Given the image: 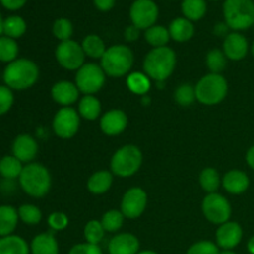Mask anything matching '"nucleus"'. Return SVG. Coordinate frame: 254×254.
Masks as SVG:
<instances>
[{
  "label": "nucleus",
  "mask_w": 254,
  "mask_h": 254,
  "mask_svg": "<svg viewBox=\"0 0 254 254\" xmlns=\"http://www.w3.org/2000/svg\"><path fill=\"white\" fill-rule=\"evenodd\" d=\"M251 50H252V55L254 56V41H253V44H252V47H251Z\"/></svg>",
  "instance_id": "6e6d98bb"
},
{
  "label": "nucleus",
  "mask_w": 254,
  "mask_h": 254,
  "mask_svg": "<svg viewBox=\"0 0 254 254\" xmlns=\"http://www.w3.org/2000/svg\"><path fill=\"white\" fill-rule=\"evenodd\" d=\"M14 104V93L7 86H0V116L7 113Z\"/></svg>",
  "instance_id": "79ce46f5"
},
{
  "label": "nucleus",
  "mask_w": 254,
  "mask_h": 254,
  "mask_svg": "<svg viewBox=\"0 0 254 254\" xmlns=\"http://www.w3.org/2000/svg\"><path fill=\"white\" fill-rule=\"evenodd\" d=\"M24 169L21 161L14 155H5L0 159V175L6 180H14L19 179L21 175V171Z\"/></svg>",
  "instance_id": "c756f323"
},
{
  "label": "nucleus",
  "mask_w": 254,
  "mask_h": 254,
  "mask_svg": "<svg viewBox=\"0 0 254 254\" xmlns=\"http://www.w3.org/2000/svg\"><path fill=\"white\" fill-rule=\"evenodd\" d=\"M52 34L57 40H60V42L71 40L72 35H73V25L66 17H60L54 21Z\"/></svg>",
  "instance_id": "ea45409f"
},
{
  "label": "nucleus",
  "mask_w": 254,
  "mask_h": 254,
  "mask_svg": "<svg viewBox=\"0 0 254 254\" xmlns=\"http://www.w3.org/2000/svg\"><path fill=\"white\" fill-rule=\"evenodd\" d=\"M68 217L64 212H52L47 218L50 228L52 231H64L68 226Z\"/></svg>",
  "instance_id": "37998d69"
},
{
  "label": "nucleus",
  "mask_w": 254,
  "mask_h": 254,
  "mask_svg": "<svg viewBox=\"0 0 254 254\" xmlns=\"http://www.w3.org/2000/svg\"><path fill=\"white\" fill-rule=\"evenodd\" d=\"M19 55V45L16 40L2 35L0 37V61L5 64L15 61Z\"/></svg>",
  "instance_id": "72a5a7b5"
},
{
  "label": "nucleus",
  "mask_w": 254,
  "mask_h": 254,
  "mask_svg": "<svg viewBox=\"0 0 254 254\" xmlns=\"http://www.w3.org/2000/svg\"><path fill=\"white\" fill-rule=\"evenodd\" d=\"M247 250L251 254H254V236H252V237L250 238V241H248Z\"/></svg>",
  "instance_id": "3c124183"
},
{
  "label": "nucleus",
  "mask_w": 254,
  "mask_h": 254,
  "mask_svg": "<svg viewBox=\"0 0 254 254\" xmlns=\"http://www.w3.org/2000/svg\"><path fill=\"white\" fill-rule=\"evenodd\" d=\"M134 64L133 51L126 45H113L108 47L101 59V67L109 77L119 78L130 72Z\"/></svg>",
  "instance_id": "20e7f679"
},
{
  "label": "nucleus",
  "mask_w": 254,
  "mask_h": 254,
  "mask_svg": "<svg viewBox=\"0 0 254 254\" xmlns=\"http://www.w3.org/2000/svg\"><path fill=\"white\" fill-rule=\"evenodd\" d=\"M181 11L184 17L190 21H198L207 12V2L206 0H183Z\"/></svg>",
  "instance_id": "bb28decb"
},
{
  "label": "nucleus",
  "mask_w": 254,
  "mask_h": 254,
  "mask_svg": "<svg viewBox=\"0 0 254 254\" xmlns=\"http://www.w3.org/2000/svg\"><path fill=\"white\" fill-rule=\"evenodd\" d=\"M212 1H217V0H212Z\"/></svg>",
  "instance_id": "4d7b16f0"
},
{
  "label": "nucleus",
  "mask_w": 254,
  "mask_h": 254,
  "mask_svg": "<svg viewBox=\"0 0 254 254\" xmlns=\"http://www.w3.org/2000/svg\"><path fill=\"white\" fill-rule=\"evenodd\" d=\"M169 34L170 37L176 42H188L195 35V26L192 21L186 17H175L169 25Z\"/></svg>",
  "instance_id": "412c9836"
},
{
  "label": "nucleus",
  "mask_w": 254,
  "mask_h": 254,
  "mask_svg": "<svg viewBox=\"0 0 254 254\" xmlns=\"http://www.w3.org/2000/svg\"><path fill=\"white\" fill-rule=\"evenodd\" d=\"M242 237L243 230L240 223L228 221L216 231V245L222 250H233L240 245Z\"/></svg>",
  "instance_id": "4468645a"
},
{
  "label": "nucleus",
  "mask_w": 254,
  "mask_h": 254,
  "mask_svg": "<svg viewBox=\"0 0 254 254\" xmlns=\"http://www.w3.org/2000/svg\"><path fill=\"white\" fill-rule=\"evenodd\" d=\"M102 112V104L94 96H83L79 99L78 113L86 121H96Z\"/></svg>",
  "instance_id": "a878e982"
},
{
  "label": "nucleus",
  "mask_w": 254,
  "mask_h": 254,
  "mask_svg": "<svg viewBox=\"0 0 254 254\" xmlns=\"http://www.w3.org/2000/svg\"><path fill=\"white\" fill-rule=\"evenodd\" d=\"M113 184V174L108 170H99L92 174L91 178L87 181V189L93 195H103Z\"/></svg>",
  "instance_id": "5701e85b"
},
{
  "label": "nucleus",
  "mask_w": 254,
  "mask_h": 254,
  "mask_svg": "<svg viewBox=\"0 0 254 254\" xmlns=\"http://www.w3.org/2000/svg\"><path fill=\"white\" fill-rule=\"evenodd\" d=\"M26 21L19 15H12L4 20V36L19 39L26 32Z\"/></svg>",
  "instance_id": "473e14b6"
},
{
  "label": "nucleus",
  "mask_w": 254,
  "mask_h": 254,
  "mask_svg": "<svg viewBox=\"0 0 254 254\" xmlns=\"http://www.w3.org/2000/svg\"><path fill=\"white\" fill-rule=\"evenodd\" d=\"M27 0H0L2 6L7 10H11V11H15V10H19L26 4Z\"/></svg>",
  "instance_id": "49530a36"
},
{
  "label": "nucleus",
  "mask_w": 254,
  "mask_h": 254,
  "mask_svg": "<svg viewBox=\"0 0 254 254\" xmlns=\"http://www.w3.org/2000/svg\"><path fill=\"white\" fill-rule=\"evenodd\" d=\"M31 254H59V243L52 232H44L35 236L30 245Z\"/></svg>",
  "instance_id": "4be33fe9"
},
{
  "label": "nucleus",
  "mask_w": 254,
  "mask_h": 254,
  "mask_svg": "<svg viewBox=\"0 0 254 254\" xmlns=\"http://www.w3.org/2000/svg\"><path fill=\"white\" fill-rule=\"evenodd\" d=\"M220 254H237L233 250H222L220 251Z\"/></svg>",
  "instance_id": "864d4df0"
},
{
  "label": "nucleus",
  "mask_w": 254,
  "mask_h": 254,
  "mask_svg": "<svg viewBox=\"0 0 254 254\" xmlns=\"http://www.w3.org/2000/svg\"><path fill=\"white\" fill-rule=\"evenodd\" d=\"M196 101L205 106H216L227 97L228 83L222 74H205L195 86Z\"/></svg>",
  "instance_id": "423d86ee"
},
{
  "label": "nucleus",
  "mask_w": 254,
  "mask_h": 254,
  "mask_svg": "<svg viewBox=\"0 0 254 254\" xmlns=\"http://www.w3.org/2000/svg\"><path fill=\"white\" fill-rule=\"evenodd\" d=\"M200 185L203 191L207 193H215L217 192L218 188L222 184V180L220 178V174L216 169L213 168H205L200 174Z\"/></svg>",
  "instance_id": "7c9ffc66"
},
{
  "label": "nucleus",
  "mask_w": 254,
  "mask_h": 254,
  "mask_svg": "<svg viewBox=\"0 0 254 254\" xmlns=\"http://www.w3.org/2000/svg\"><path fill=\"white\" fill-rule=\"evenodd\" d=\"M139 35H140V30L136 26H134L133 24L129 25L124 30V39L128 42H134L139 39Z\"/></svg>",
  "instance_id": "a18cd8bd"
},
{
  "label": "nucleus",
  "mask_w": 254,
  "mask_h": 254,
  "mask_svg": "<svg viewBox=\"0 0 254 254\" xmlns=\"http://www.w3.org/2000/svg\"><path fill=\"white\" fill-rule=\"evenodd\" d=\"M138 254H158V253L154 252V251H141V252H139Z\"/></svg>",
  "instance_id": "5fc2aeb1"
},
{
  "label": "nucleus",
  "mask_w": 254,
  "mask_h": 254,
  "mask_svg": "<svg viewBox=\"0 0 254 254\" xmlns=\"http://www.w3.org/2000/svg\"><path fill=\"white\" fill-rule=\"evenodd\" d=\"M227 64V57L223 54L222 50L212 49L206 55V66L210 69V73H218L226 68Z\"/></svg>",
  "instance_id": "f704fd0d"
},
{
  "label": "nucleus",
  "mask_w": 254,
  "mask_h": 254,
  "mask_svg": "<svg viewBox=\"0 0 254 254\" xmlns=\"http://www.w3.org/2000/svg\"><path fill=\"white\" fill-rule=\"evenodd\" d=\"M127 86L130 92L143 96V94L148 93L150 89V78L141 72H131L127 78Z\"/></svg>",
  "instance_id": "2f4dec72"
},
{
  "label": "nucleus",
  "mask_w": 254,
  "mask_h": 254,
  "mask_svg": "<svg viewBox=\"0 0 254 254\" xmlns=\"http://www.w3.org/2000/svg\"><path fill=\"white\" fill-rule=\"evenodd\" d=\"M40 76L39 66L29 59H16L5 67L2 79L12 91H25L34 86Z\"/></svg>",
  "instance_id": "f257e3e1"
},
{
  "label": "nucleus",
  "mask_w": 254,
  "mask_h": 254,
  "mask_svg": "<svg viewBox=\"0 0 254 254\" xmlns=\"http://www.w3.org/2000/svg\"><path fill=\"white\" fill-rule=\"evenodd\" d=\"M228 29H230V27L227 26V24H226V22H220V24H217L215 26L213 32H215V35H218V36L226 37L228 35Z\"/></svg>",
  "instance_id": "09e8293b"
},
{
  "label": "nucleus",
  "mask_w": 254,
  "mask_h": 254,
  "mask_svg": "<svg viewBox=\"0 0 254 254\" xmlns=\"http://www.w3.org/2000/svg\"><path fill=\"white\" fill-rule=\"evenodd\" d=\"M148 205V195L141 188H131L123 195L121 202V211L124 217L135 220L140 217Z\"/></svg>",
  "instance_id": "ddd939ff"
},
{
  "label": "nucleus",
  "mask_w": 254,
  "mask_h": 254,
  "mask_svg": "<svg viewBox=\"0 0 254 254\" xmlns=\"http://www.w3.org/2000/svg\"><path fill=\"white\" fill-rule=\"evenodd\" d=\"M222 11L225 22L233 31H243L254 25L253 0H225Z\"/></svg>",
  "instance_id": "39448f33"
},
{
  "label": "nucleus",
  "mask_w": 254,
  "mask_h": 254,
  "mask_svg": "<svg viewBox=\"0 0 254 254\" xmlns=\"http://www.w3.org/2000/svg\"><path fill=\"white\" fill-rule=\"evenodd\" d=\"M11 151L12 155L19 159L22 164H30L39 153V145L34 136L30 134H20L12 143Z\"/></svg>",
  "instance_id": "dca6fc26"
},
{
  "label": "nucleus",
  "mask_w": 254,
  "mask_h": 254,
  "mask_svg": "<svg viewBox=\"0 0 254 254\" xmlns=\"http://www.w3.org/2000/svg\"><path fill=\"white\" fill-rule=\"evenodd\" d=\"M4 34V19L1 17V14H0V37Z\"/></svg>",
  "instance_id": "603ef678"
},
{
  "label": "nucleus",
  "mask_w": 254,
  "mask_h": 254,
  "mask_svg": "<svg viewBox=\"0 0 254 254\" xmlns=\"http://www.w3.org/2000/svg\"><path fill=\"white\" fill-rule=\"evenodd\" d=\"M175 66L176 54L168 46L151 49L143 62L144 73L158 83L165 82L173 74Z\"/></svg>",
  "instance_id": "f03ea898"
},
{
  "label": "nucleus",
  "mask_w": 254,
  "mask_h": 254,
  "mask_svg": "<svg viewBox=\"0 0 254 254\" xmlns=\"http://www.w3.org/2000/svg\"><path fill=\"white\" fill-rule=\"evenodd\" d=\"M250 50L247 39L241 32L232 31L225 37L222 44V51L231 61H241L245 59Z\"/></svg>",
  "instance_id": "2eb2a0df"
},
{
  "label": "nucleus",
  "mask_w": 254,
  "mask_h": 254,
  "mask_svg": "<svg viewBox=\"0 0 254 254\" xmlns=\"http://www.w3.org/2000/svg\"><path fill=\"white\" fill-rule=\"evenodd\" d=\"M117 0H93V4L99 11H109L114 7Z\"/></svg>",
  "instance_id": "de8ad7c7"
},
{
  "label": "nucleus",
  "mask_w": 254,
  "mask_h": 254,
  "mask_svg": "<svg viewBox=\"0 0 254 254\" xmlns=\"http://www.w3.org/2000/svg\"><path fill=\"white\" fill-rule=\"evenodd\" d=\"M19 213L10 205L0 206V237H6L14 233L19 222Z\"/></svg>",
  "instance_id": "b1692460"
},
{
  "label": "nucleus",
  "mask_w": 254,
  "mask_h": 254,
  "mask_svg": "<svg viewBox=\"0 0 254 254\" xmlns=\"http://www.w3.org/2000/svg\"><path fill=\"white\" fill-rule=\"evenodd\" d=\"M140 242L133 233H118L108 243L109 254H138Z\"/></svg>",
  "instance_id": "a211bd4d"
},
{
  "label": "nucleus",
  "mask_w": 254,
  "mask_h": 254,
  "mask_svg": "<svg viewBox=\"0 0 254 254\" xmlns=\"http://www.w3.org/2000/svg\"><path fill=\"white\" fill-rule=\"evenodd\" d=\"M174 99L181 107H189L196 101L195 87L190 83L180 84L174 92Z\"/></svg>",
  "instance_id": "58836bf2"
},
{
  "label": "nucleus",
  "mask_w": 254,
  "mask_h": 254,
  "mask_svg": "<svg viewBox=\"0 0 254 254\" xmlns=\"http://www.w3.org/2000/svg\"><path fill=\"white\" fill-rule=\"evenodd\" d=\"M51 183L50 171L39 163L26 164L19 176V184L24 192L35 198L46 196L51 189Z\"/></svg>",
  "instance_id": "7ed1b4c3"
},
{
  "label": "nucleus",
  "mask_w": 254,
  "mask_h": 254,
  "mask_svg": "<svg viewBox=\"0 0 254 254\" xmlns=\"http://www.w3.org/2000/svg\"><path fill=\"white\" fill-rule=\"evenodd\" d=\"M143 163V153L133 144L122 146L111 159V170L119 178H130L136 174Z\"/></svg>",
  "instance_id": "0eeeda50"
},
{
  "label": "nucleus",
  "mask_w": 254,
  "mask_h": 254,
  "mask_svg": "<svg viewBox=\"0 0 254 254\" xmlns=\"http://www.w3.org/2000/svg\"><path fill=\"white\" fill-rule=\"evenodd\" d=\"M0 254H30V246L16 235L0 237Z\"/></svg>",
  "instance_id": "393cba45"
},
{
  "label": "nucleus",
  "mask_w": 254,
  "mask_h": 254,
  "mask_svg": "<svg viewBox=\"0 0 254 254\" xmlns=\"http://www.w3.org/2000/svg\"><path fill=\"white\" fill-rule=\"evenodd\" d=\"M81 46L83 49L84 55L94 60H101L107 51L106 44L102 40V37L94 34L87 35L83 39V41H82Z\"/></svg>",
  "instance_id": "cd10ccee"
},
{
  "label": "nucleus",
  "mask_w": 254,
  "mask_h": 254,
  "mask_svg": "<svg viewBox=\"0 0 254 254\" xmlns=\"http://www.w3.org/2000/svg\"><path fill=\"white\" fill-rule=\"evenodd\" d=\"M55 57L62 68L68 69V71H78L84 64L86 55L81 44L71 39L57 45L55 50Z\"/></svg>",
  "instance_id": "9d476101"
},
{
  "label": "nucleus",
  "mask_w": 254,
  "mask_h": 254,
  "mask_svg": "<svg viewBox=\"0 0 254 254\" xmlns=\"http://www.w3.org/2000/svg\"><path fill=\"white\" fill-rule=\"evenodd\" d=\"M124 218L126 217H124V215L122 213V211L109 210L102 216L101 223L106 232L114 233L118 232V231L123 227Z\"/></svg>",
  "instance_id": "c9c22d12"
},
{
  "label": "nucleus",
  "mask_w": 254,
  "mask_h": 254,
  "mask_svg": "<svg viewBox=\"0 0 254 254\" xmlns=\"http://www.w3.org/2000/svg\"><path fill=\"white\" fill-rule=\"evenodd\" d=\"M250 178L242 170H230L222 178V188L231 195H241L250 188Z\"/></svg>",
  "instance_id": "aec40b11"
},
{
  "label": "nucleus",
  "mask_w": 254,
  "mask_h": 254,
  "mask_svg": "<svg viewBox=\"0 0 254 254\" xmlns=\"http://www.w3.org/2000/svg\"><path fill=\"white\" fill-rule=\"evenodd\" d=\"M19 218L25 223V225L34 226L41 222L42 212L37 206L31 205V203H24L17 210Z\"/></svg>",
  "instance_id": "4c0bfd02"
},
{
  "label": "nucleus",
  "mask_w": 254,
  "mask_h": 254,
  "mask_svg": "<svg viewBox=\"0 0 254 254\" xmlns=\"http://www.w3.org/2000/svg\"><path fill=\"white\" fill-rule=\"evenodd\" d=\"M99 126H101V130L106 135H119L126 130L128 126V117L126 112L121 109H111L102 116Z\"/></svg>",
  "instance_id": "f3484780"
},
{
  "label": "nucleus",
  "mask_w": 254,
  "mask_h": 254,
  "mask_svg": "<svg viewBox=\"0 0 254 254\" xmlns=\"http://www.w3.org/2000/svg\"><path fill=\"white\" fill-rule=\"evenodd\" d=\"M106 76L101 64H84L76 73V86L84 96H93L101 91L106 83Z\"/></svg>",
  "instance_id": "6e6552de"
},
{
  "label": "nucleus",
  "mask_w": 254,
  "mask_h": 254,
  "mask_svg": "<svg viewBox=\"0 0 254 254\" xmlns=\"http://www.w3.org/2000/svg\"><path fill=\"white\" fill-rule=\"evenodd\" d=\"M144 37H145V41L150 46H153V49L168 46L169 41L171 39L170 34H169V29L163 26V25H154V26L149 27L144 32Z\"/></svg>",
  "instance_id": "c85d7f7f"
},
{
  "label": "nucleus",
  "mask_w": 254,
  "mask_h": 254,
  "mask_svg": "<svg viewBox=\"0 0 254 254\" xmlns=\"http://www.w3.org/2000/svg\"><path fill=\"white\" fill-rule=\"evenodd\" d=\"M81 124L78 111L72 107H64L56 112L52 121V129L61 139H71L77 134Z\"/></svg>",
  "instance_id": "f8f14e48"
},
{
  "label": "nucleus",
  "mask_w": 254,
  "mask_h": 254,
  "mask_svg": "<svg viewBox=\"0 0 254 254\" xmlns=\"http://www.w3.org/2000/svg\"><path fill=\"white\" fill-rule=\"evenodd\" d=\"M104 233H106V231H104L101 221L98 220L88 221V222L86 223V226H84L83 236L87 243H91V245H99V243L102 242V240L104 238Z\"/></svg>",
  "instance_id": "e433bc0d"
},
{
  "label": "nucleus",
  "mask_w": 254,
  "mask_h": 254,
  "mask_svg": "<svg viewBox=\"0 0 254 254\" xmlns=\"http://www.w3.org/2000/svg\"><path fill=\"white\" fill-rule=\"evenodd\" d=\"M68 254H103V252L98 245H91V243L84 242L74 245L69 250Z\"/></svg>",
  "instance_id": "c03bdc74"
},
{
  "label": "nucleus",
  "mask_w": 254,
  "mask_h": 254,
  "mask_svg": "<svg viewBox=\"0 0 254 254\" xmlns=\"http://www.w3.org/2000/svg\"><path fill=\"white\" fill-rule=\"evenodd\" d=\"M79 89L76 83L68 81H60L52 86L51 97L56 103L64 107H71L79 98Z\"/></svg>",
  "instance_id": "6ab92c4d"
},
{
  "label": "nucleus",
  "mask_w": 254,
  "mask_h": 254,
  "mask_svg": "<svg viewBox=\"0 0 254 254\" xmlns=\"http://www.w3.org/2000/svg\"><path fill=\"white\" fill-rule=\"evenodd\" d=\"M246 161H247L248 166H250L252 170H254V145H252L248 149L247 154H246Z\"/></svg>",
  "instance_id": "8fccbe9b"
},
{
  "label": "nucleus",
  "mask_w": 254,
  "mask_h": 254,
  "mask_svg": "<svg viewBox=\"0 0 254 254\" xmlns=\"http://www.w3.org/2000/svg\"><path fill=\"white\" fill-rule=\"evenodd\" d=\"M202 213L208 222L223 225L228 222L232 215V207L227 198L221 193H207L202 201Z\"/></svg>",
  "instance_id": "1a4fd4ad"
},
{
  "label": "nucleus",
  "mask_w": 254,
  "mask_h": 254,
  "mask_svg": "<svg viewBox=\"0 0 254 254\" xmlns=\"http://www.w3.org/2000/svg\"><path fill=\"white\" fill-rule=\"evenodd\" d=\"M131 24L139 30L154 26L159 17V7L154 0H134L129 9Z\"/></svg>",
  "instance_id": "9b49d317"
},
{
  "label": "nucleus",
  "mask_w": 254,
  "mask_h": 254,
  "mask_svg": "<svg viewBox=\"0 0 254 254\" xmlns=\"http://www.w3.org/2000/svg\"><path fill=\"white\" fill-rule=\"evenodd\" d=\"M186 254H220V247L211 241H200L193 243Z\"/></svg>",
  "instance_id": "a19ab883"
},
{
  "label": "nucleus",
  "mask_w": 254,
  "mask_h": 254,
  "mask_svg": "<svg viewBox=\"0 0 254 254\" xmlns=\"http://www.w3.org/2000/svg\"><path fill=\"white\" fill-rule=\"evenodd\" d=\"M253 1H254V0H253Z\"/></svg>",
  "instance_id": "13d9d810"
}]
</instances>
